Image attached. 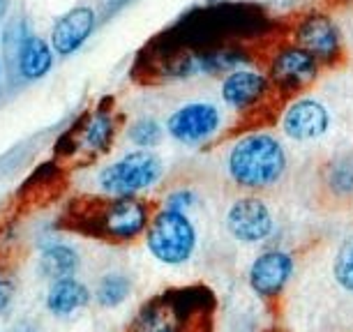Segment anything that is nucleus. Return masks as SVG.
<instances>
[{
	"mask_svg": "<svg viewBox=\"0 0 353 332\" xmlns=\"http://www.w3.org/2000/svg\"><path fill=\"white\" fill-rule=\"evenodd\" d=\"M5 3H8V0H0V12L5 10Z\"/></svg>",
	"mask_w": 353,
	"mask_h": 332,
	"instance_id": "b1692460",
	"label": "nucleus"
},
{
	"mask_svg": "<svg viewBox=\"0 0 353 332\" xmlns=\"http://www.w3.org/2000/svg\"><path fill=\"white\" fill-rule=\"evenodd\" d=\"M92 25H95V12L90 8H74L63 19H58L56 28H53V35H51L56 53H61V56L74 53L79 46L88 39V35L92 32Z\"/></svg>",
	"mask_w": 353,
	"mask_h": 332,
	"instance_id": "4468645a",
	"label": "nucleus"
},
{
	"mask_svg": "<svg viewBox=\"0 0 353 332\" xmlns=\"http://www.w3.org/2000/svg\"><path fill=\"white\" fill-rule=\"evenodd\" d=\"M201 203V196H199L196 189L192 187H176L171 189L169 194L164 196V203L162 208H169V210H178V212H190Z\"/></svg>",
	"mask_w": 353,
	"mask_h": 332,
	"instance_id": "4be33fe9",
	"label": "nucleus"
},
{
	"mask_svg": "<svg viewBox=\"0 0 353 332\" xmlns=\"http://www.w3.org/2000/svg\"><path fill=\"white\" fill-rule=\"evenodd\" d=\"M134 293V282L130 275L118 270L104 272L97 280L95 289H92V300L97 302V307L102 309H118L125 304Z\"/></svg>",
	"mask_w": 353,
	"mask_h": 332,
	"instance_id": "f3484780",
	"label": "nucleus"
},
{
	"mask_svg": "<svg viewBox=\"0 0 353 332\" xmlns=\"http://www.w3.org/2000/svg\"><path fill=\"white\" fill-rule=\"evenodd\" d=\"M116 134V123L109 111H97L90 116V121L85 123V127L81 129V148L88 152H104L109 150V145Z\"/></svg>",
	"mask_w": 353,
	"mask_h": 332,
	"instance_id": "6ab92c4d",
	"label": "nucleus"
},
{
	"mask_svg": "<svg viewBox=\"0 0 353 332\" xmlns=\"http://www.w3.org/2000/svg\"><path fill=\"white\" fill-rule=\"evenodd\" d=\"M12 300H14V282L0 270V314L10 309Z\"/></svg>",
	"mask_w": 353,
	"mask_h": 332,
	"instance_id": "5701e85b",
	"label": "nucleus"
},
{
	"mask_svg": "<svg viewBox=\"0 0 353 332\" xmlns=\"http://www.w3.org/2000/svg\"><path fill=\"white\" fill-rule=\"evenodd\" d=\"M298 272V254L284 245H265L256 249L245 268V287L261 304H275L286 295Z\"/></svg>",
	"mask_w": 353,
	"mask_h": 332,
	"instance_id": "39448f33",
	"label": "nucleus"
},
{
	"mask_svg": "<svg viewBox=\"0 0 353 332\" xmlns=\"http://www.w3.org/2000/svg\"><path fill=\"white\" fill-rule=\"evenodd\" d=\"M330 109L314 97H298L286 104L279 118L284 136L296 143H312L323 138L330 132Z\"/></svg>",
	"mask_w": 353,
	"mask_h": 332,
	"instance_id": "9d476101",
	"label": "nucleus"
},
{
	"mask_svg": "<svg viewBox=\"0 0 353 332\" xmlns=\"http://www.w3.org/2000/svg\"><path fill=\"white\" fill-rule=\"evenodd\" d=\"M217 295L203 284L171 287L137 307L125 332H215Z\"/></svg>",
	"mask_w": 353,
	"mask_h": 332,
	"instance_id": "f257e3e1",
	"label": "nucleus"
},
{
	"mask_svg": "<svg viewBox=\"0 0 353 332\" xmlns=\"http://www.w3.org/2000/svg\"><path fill=\"white\" fill-rule=\"evenodd\" d=\"M222 227L231 242L261 249L272 245V238L277 236V217L263 196L241 194L226 205Z\"/></svg>",
	"mask_w": 353,
	"mask_h": 332,
	"instance_id": "0eeeda50",
	"label": "nucleus"
},
{
	"mask_svg": "<svg viewBox=\"0 0 353 332\" xmlns=\"http://www.w3.org/2000/svg\"><path fill=\"white\" fill-rule=\"evenodd\" d=\"M330 275L339 291L353 295V234L344 236L337 245L330 261Z\"/></svg>",
	"mask_w": 353,
	"mask_h": 332,
	"instance_id": "aec40b11",
	"label": "nucleus"
},
{
	"mask_svg": "<svg viewBox=\"0 0 353 332\" xmlns=\"http://www.w3.org/2000/svg\"><path fill=\"white\" fill-rule=\"evenodd\" d=\"M79 268H81V254L70 242H51L39 254V270L51 282L77 277Z\"/></svg>",
	"mask_w": 353,
	"mask_h": 332,
	"instance_id": "dca6fc26",
	"label": "nucleus"
},
{
	"mask_svg": "<svg viewBox=\"0 0 353 332\" xmlns=\"http://www.w3.org/2000/svg\"><path fill=\"white\" fill-rule=\"evenodd\" d=\"M164 176V162L152 150H134L116 162L106 164L97 174V187L104 196H141L159 185Z\"/></svg>",
	"mask_w": 353,
	"mask_h": 332,
	"instance_id": "423d86ee",
	"label": "nucleus"
},
{
	"mask_svg": "<svg viewBox=\"0 0 353 332\" xmlns=\"http://www.w3.org/2000/svg\"><path fill=\"white\" fill-rule=\"evenodd\" d=\"M321 187L335 203H353V152H339L321 169Z\"/></svg>",
	"mask_w": 353,
	"mask_h": 332,
	"instance_id": "2eb2a0df",
	"label": "nucleus"
},
{
	"mask_svg": "<svg viewBox=\"0 0 353 332\" xmlns=\"http://www.w3.org/2000/svg\"><path fill=\"white\" fill-rule=\"evenodd\" d=\"M224 114L212 102H190L166 118V134L183 145H201L219 134Z\"/></svg>",
	"mask_w": 353,
	"mask_h": 332,
	"instance_id": "6e6552de",
	"label": "nucleus"
},
{
	"mask_svg": "<svg viewBox=\"0 0 353 332\" xmlns=\"http://www.w3.org/2000/svg\"><path fill=\"white\" fill-rule=\"evenodd\" d=\"M53 65L51 49L44 39L28 37L19 49V70L26 79H42Z\"/></svg>",
	"mask_w": 353,
	"mask_h": 332,
	"instance_id": "a211bd4d",
	"label": "nucleus"
},
{
	"mask_svg": "<svg viewBox=\"0 0 353 332\" xmlns=\"http://www.w3.org/2000/svg\"><path fill=\"white\" fill-rule=\"evenodd\" d=\"M224 171L231 185L245 194L272 189L289 171V152L282 138L272 132H248L229 145L224 157Z\"/></svg>",
	"mask_w": 353,
	"mask_h": 332,
	"instance_id": "f03ea898",
	"label": "nucleus"
},
{
	"mask_svg": "<svg viewBox=\"0 0 353 332\" xmlns=\"http://www.w3.org/2000/svg\"><path fill=\"white\" fill-rule=\"evenodd\" d=\"M92 302V291L79 280V277H68V280L51 282L49 291H46L44 304L49 314L56 318H70L79 314Z\"/></svg>",
	"mask_w": 353,
	"mask_h": 332,
	"instance_id": "ddd939ff",
	"label": "nucleus"
},
{
	"mask_svg": "<svg viewBox=\"0 0 353 332\" xmlns=\"http://www.w3.org/2000/svg\"><path fill=\"white\" fill-rule=\"evenodd\" d=\"M316 74H319L316 58L310 56L301 46H289V49H282L272 58L268 79L277 92L291 95V92H298L305 85H310L316 79Z\"/></svg>",
	"mask_w": 353,
	"mask_h": 332,
	"instance_id": "9b49d317",
	"label": "nucleus"
},
{
	"mask_svg": "<svg viewBox=\"0 0 353 332\" xmlns=\"http://www.w3.org/2000/svg\"><path fill=\"white\" fill-rule=\"evenodd\" d=\"M155 210L139 196H123L92 201L83 215H79V229L83 234L109 245H132L141 240L150 227Z\"/></svg>",
	"mask_w": 353,
	"mask_h": 332,
	"instance_id": "7ed1b4c3",
	"label": "nucleus"
},
{
	"mask_svg": "<svg viewBox=\"0 0 353 332\" xmlns=\"http://www.w3.org/2000/svg\"><path fill=\"white\" fill-rule=\"evenodd\" d=\"M164 129L166 127H162L155 118H139V121H134L130 125L128 138L137 145L139 150H152L162 143Z\"/></svg>",
	"mask_w": 353,
	"mask_h": 332,
	"instance_id": "412c9836",
	"label": "nucleus"
},
{
	"mask_svg": "<svg viewBox=\"0 0 353 332\" xmlns=\"http://www.w3.org/2000/svg\"><path fill=\"white\" fill-rule=\"evenodd\" d=\"M145 251L164 268H183L192 263L201 247V234L188 212L169 208L155 210L143 236Z\"/></svg>",
	"mask_w": 353,
	"mask_h": 332,
	"instance_id": "20e7f679",
	"label": "nucleus"
},
{
	"mask_svg": "<svg viewBox=\"0 0 353 332\" xmlns=\"http://www.w3.org/2000/svg\"><path fill=\"white\" fill-rule=\"evenodd\" d=\"M270 79L254 70H233L222 79L219 99L231 114L254 116L272 97Z\"/></svg>",
	"mask_w": 353,
	"mask_h": 332,
	"instance_id": "1a4fd4ad",
	"label": "nucleus"
},
{
	"mask_svg": "<svg viewBox=\"0 0 353 332\" xmlns=\"http://www.w3.org/2000/svg\"><path fill=\"white\" fill-rule=\"evenodd\" d=\"M298 44L310 56L323 63H332L342 51V39H339L337 25L325 17H310L305 19L298 28Z\"/></svg>",
	"mask_w": 353,
	"mask_h": 332,
	"instance_id": "f8f14e48",
	"label": "nucleus"
}]
</instances>
